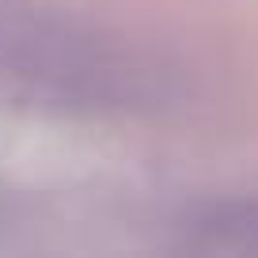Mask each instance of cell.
<instances>
[{"instance_id":"1","label":"cell","mask_w":258,"mask_h":258,"mask_svg":"<svg viewBox=\"0 0 258 258\" xmlns=\"http://www.w3.org/2000/svg\"><path fill=\"white\" fill-rule=\"evenodd\" d=\"M0 73L61 91H95L110 84L114 69L99 42L38 12L27 0H0Z\"/></svg>"},{"instance_id":"2","label":"cell","mask_w":258,"mask_h":258,"mask_svg":"<svg viewBox=\"0 0 258 258\" xmlns=\"http://www.w3.org/2000/svg\"><path fill=\"white\" fill-rule=\"evenodd\" d=\"M220 235H232L239 247H254L258 250V209H239L235 217L217 220Z\"/></svg>"}]
</instances>
